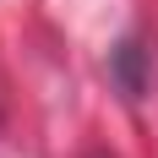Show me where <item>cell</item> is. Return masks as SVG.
Segmentation results:
<instances>
[{
  "label": "cell",
  "instance_id": "cell-1",
  "mask_svg": "<svg viewBox=\"0 0 158 158\" xmlns=\"http://www.w3.org/2000/svg\"><path fill=\"white\" fill-rule=\"evenodd\" d=\"M109 77H114V87L126 98L147 93V49H142V38H120L109 49Z\"/></svg>",
  "mask_w": 158,
  "mask_h": 158
},
{
  "label": "cell",
  "instance_id": "cell-2",
  "mask_svg": "<svg viewBox=\"0 0 158 158\" xmlns=\"http://www.w3.org/2000/svg\"><path fill=\"white\" fill-rule=\"evenodd\" d=\"M93 158H104V153H93Z\"/></svg>",
  "mask_w": 158,
  "mask_h": 158
}]
</instances>
